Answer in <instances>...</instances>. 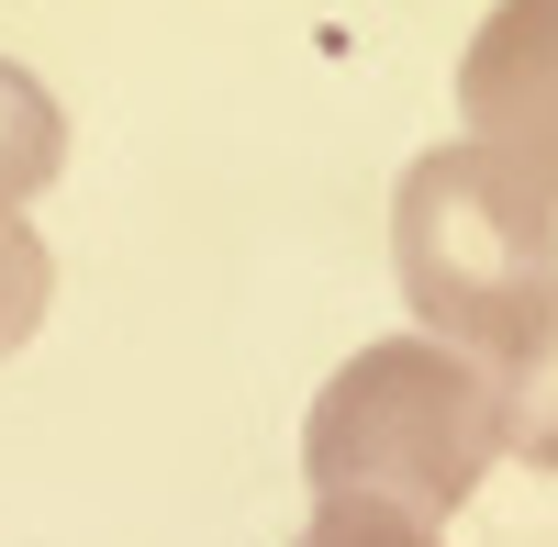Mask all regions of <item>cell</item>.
<instances>
[{"label":"cell","mask_w":558,"mask_h":547,"mask_svg":"<svg viewBox=\"0 0 558 547\" xmlns=\"http://www.w3.org/2000/svg\"><path fill=\"white\" fill-rule=\"evenodd\" d=\"M391 268L413 325L492 369L558 291V202L492 146H425L391 191Z\"/></svg>","instance_id":"obj_1"},{"label":"cell","mask_w":558,"mask_h":547,"mask_svg":"<svg viewBox=\"0 0 558 547\" xmlns=\"http://www.w3.org/2000/svg\"><path fill=\"white\" fill-rule=\"evenodd\" d=\"M502 459V402L492 369L436 336H380L357 347L302 414V470L313 491H391L413 514H458Z\"/></svg>","instance_id":"obj_2"},{"label":"cell","mask_w":558,"mask_h":547,"mask_svg":"<svg viewBox=\"0 0 558 547\" xmlns=\"http://www.w3.org/2000/svg\"><path fill=\"white\" fill-rule=\"evenodd\" d=\"M458 112H470V146H492L502 168H525L558 202V0H502L470 34Z\"/></svg>","instance_id":"obj_3"},{"label":"cell","mask_w":558,"mask_h":547,"mask_svg":"<svg viewBox=\"0 0 558 547\" xmlns=\"http://www.w3.org/2000/svg\"><path fill=\"white\" fill-rule=\"evenodd\" d=\"M492 402H502V459L558 470V291L525 313V336L492 357Z\"/></svg>","instance_id":"obj_4"},{"label":"cell","mask_w":558,"mask_h":547,"mask_svg":"<svg viewBox=\"0 0 558 547\" xmlns=\"http://www.w3.org/2000/svg\"><path fill=\"white\" fill-rule=\"evenodd\" d=\"M57 168H68V112H57V89L0 57V202L23 212L34 191H57Z\"/></svg>","instance_id":"obj_5"},{"label":"cell","mask_w":558,"mask_h":547,"mask_svg":"<svg viewBox=\"0 0 558 547\" xmlns=\"http://www.w3.org/2000/svg\"><path fill=\"white\" fill-rule=\"evenodd\" d=\"M302 547H447V536H436V514L391 503V491H313Z\"/></svg>","instance_id":"obj_6"},{"label":"cell","mask_w":558,"mask_h":547,"mask_svg":"<svg viewBox=\"0 0 558 547\" xmlns=\"http://www.w3.org/2000/svg\"><path fill=\"white\" fill-rule=\"evenodd\" d=\"M45 291H57V257H45V235L0 202V357H23L34 325H45Z\"/></svg>","instance_id":"obj_7"}]
</instances>
